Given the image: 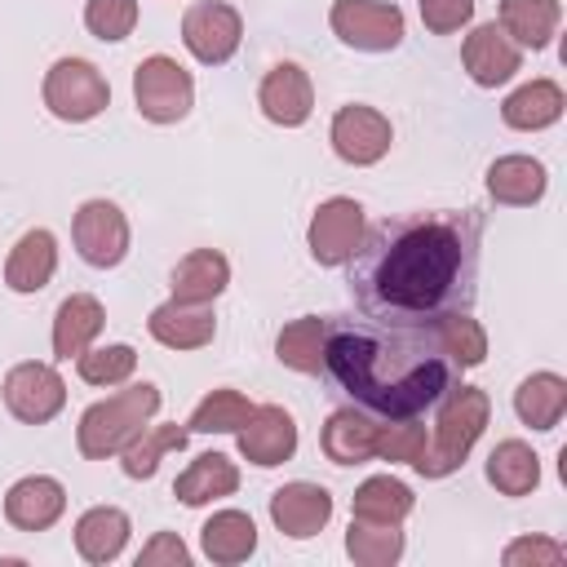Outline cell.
Here are the masks:
<instances>
[{"label": "cell", "instance_id": "cell-1", "mask_svg": "<svg viewBox=\"0 0 567 567\" xmlns=\"http://www.w3.org/2000/svg\"><path fill=\"white\" fill-rule=\"evenodd\" d=\"M483 217L474 208H425L377 221L350 257V292L372 323L434 328L478 297Z\"/></svg>", "mask_w": 567, "mask_h": 567}, {"label": "cell", "instance_id": "cell-2", "mask_svg": "<svg viewBox=\"0 0 567 567\" xmlns=\"http://www.w3.org/2000/svg\"><path fill=\"white\" fill-rule=\"evenodd\" d=\"M323 368L354 403L390 421L421 416L456 385V363L443 354L434 328H390L372 319L328 328Z\"/></svg>", "mask_w": 567, "mask_h": 567}, {"label": "cell", "instance_id": "cell-3", "mask_svg": "<svg viewBox=\"0 0 567 567\" xmlns=\"http://www.w3.org/2000/svg\"><path fill=\"white\" fill-rule=\"evenodd\" d=\"M439 403L443 408H439V421H434V439L412 461L425 478H443V474L461 470V461L470 456V447L478 443V434L492 416V399L478 385H452Z\"/></svg>", "mask_w": 567, "mask_h": 567}, {"label": "cell", "instance_id": "cell-4", "mask_svg": "<svg viewBox=\"0 0 567 567\" xmlns=\"http://www.w3.org/2000/svg\"><path fill=\"white\" fill-rule=\"evenodd\" d=\"M155 412H159V390H155L151 381L128 385V390H115L111 399L93 403V408L80 416V430H75L80 456L106 461V456L124 452V447L146 430V421H151Z\"/></svg>", "mask_w": 567, "mask_h": 567}, {"label": "cell", "instance_id": "cell-5", "mask_svg": "<svg viewBox=\"0 0 567 567\" xmlns=\"http://www.w3.org/2000/svg\"><path fill=\"white\" fill-rule=\"evenodd\" d=\"M111 102V89H106V75L84 62V58H58L44 75V106L58 115V120H71V124H84L93 115H102Z\"/></svg>", "mask_w": 567, "mask_h": 567}, {"label": "cell", "instance_id": "cell-6", "mask_svg": "<svg viewBox=\"0 0 567 567\" xmlns=\"http://www.w3.org/2000/svg\"><path fill=\"white\" fill-rule=\"evenodd\" d=\"M133 102L151 124H177L195 102V80L182 62L155 53L133 71Z\"/></svg>", "mask_w": 567, "mask_h": 567}, {"label": "cell", "instance_id": "cell-7", "mask_svg": "<svg viewBox=\"0 0 567 567\" xmlns=\"http://www.w3.org/2000/svg\"><path fill=\"white\" fill-rule=\"evenodd\" d=\"M328 22L350 49H363V53H385L403 40V13L381 0H337Z\"/></svg>", "mask_w": 567, "mask_h": 567}, {"label": "cell", "instance_id": "cell-8", "mask_svg": "<svg viewBox=\"0 0 567 567\" xmlns=\"http://www.w3.org/2000/svg\"><path fill=\"white\" fill-rule=\"evenodd\" d=\"M71 239H75V248L89 266L106 270V266H120L124 252H128V221L111 199H89V204L75 208Z\"/></svg>", "mask_w": 567, "mask_h": 567}, {"label": "cell", "instance_id": "cell-9", "mask_svg": "<svg viewBox=\"0 0 567 567\" xmlns=\"http://www.w3.org/2000/svg\"><path fill=\"white\" fill-rule=\"evenodd\" d=\"M239 35H244V22L230 4L221 0H199L186 9L182 18V44L204 62V66H221L235 49H239Z\"/></svg>", "mask_w": 567, "mask_h": 567}, {"label": "cell", "instance_id": "cell-10", "mask_svg": "<svg viewBox=\"0 0 567 567\" xmlns=\"http://www.w3.org/2000/svg\"><path fill=\"white\" fill-rule=\"evenodd\" d=\"M306 239H310V257L319 266H346L354 257L359 239H363V208H359V199H346V195L323 199L315 208V217H310V235Z\"/></svg>", "mask_w": 567, "mask_h": 567}, {"label": "cell", "instance_id": "cell-11", "mask_svg": "<svg viewBox=\"0 0 567 567\" xmlns=\"http://www.w3.org/2000/svg\"><path fill=\"white\" fill-rule=\"evenodd\" d=\"M4 403H9V412L18 421L44 425V421H53L62 412L66 385H62V377L49 363H18L4 377Z\"/></svg>", "mask_w": 567, "mask_h": 567}, {"label": "cell", "instance_id": "cell-12", "mask_svg": "<svg viewBox=\"0 0 567 567\" xmlns=\"http://www.w3.org/2000/svg\"><path fill=\"white\" fill-rule=\"evenodd\" d=\"M332 151L346 159V164H377L385 151H390V142H394V133H390V120L377 111V106H363V102H354V106H341L337 115H332Z\"/></svg>", "mask_w": 567, "mask_h": 567}, {"label": "cell", "instance_id": "cell-13", "mask_svg": "<svg viewBox=\"0 0 567 567\" xmlns=\"http://www.w3.org/2000/svg\"><path fill=\"white\" fill-rule=\"evenodd\" d=\"M235 434H239L244 461H252V465H261V470L284 465V461L297 452V421H292L284 408H275V403L252 408L248 421H244Z\"/></svg>", "mask_w": 567, "mask_h": 567}, {"label": "cell", "instance_id": "cell-14", "mask_svg": "<svg viewBox=\"0 0 567 567\" xmlns=\"http://www.w3.org/2000/svg\"><path fill=\"white\" fill-rule=\"evenodd\" d=\"M257 106L266 111V120L284 124V128H297L310 120L315 111V89H310V75L297 66V62H279L266 71L261 89H257Z\"/></svg>", "mask_w": 567, "mask_h": 567}, {"label": "cell", "instance_id": "cell-15", "mask_svg": "<svg viewBox=\"0 0 567 567\" xmlns=\"http://www.w3.org/2000/svg\"><path fill=\"white\" fill-rule=\"evenodd\" d=\"M461 62H465V71H470L474 84L496 89V84H505V80L523 66V53H518V44H514L496 22H483V27H474V31L465 35Z\"/></svg>", "mask_w": 567, "mask_h": 567}, {"label": "cell", "instance_id": "cell-16", "mask_svg": "<svg viewBox=\"0 0 567 567\" xmlns=\"http://www.w3.org/2000/svg\"><path fill=\"white\" fill-rule=\"evenodd\" d=\"M146 328H151V337H155L159 346H168V350H199V346L213 341L217 315L208 310V301H177V297H173V301H164V306L151 310Z\"/></svg>", "mask_w": 567, "mask_h": 567}, {"label": "cell", "instance_id": "cell-17", "mask_svg": "<svg viewBox=\"0 0 567 567\" xmlns=\"http://www.w3.org/2000/svg\"><path fill=\"white\" fill-rule=\"evenodd\" d=\"M66 509V492L58 478L49 474H31V478H18L9 492H4V518L18 527V532H44L62 518Z\"/></svg>", "mask_w": 567, "mask_h": 567}, {"label": "cell", "instance_id": "cell-18", "mask_svg": "<svg viewBox=\"0 0 567 567\" xmlns=\"http://www.w3.org/2000/svg\"><path fill=\"white\" fill-rule=\"evenodd\" d=\"M270 518H275V527L284 536L306 540V536L323 532V523L332 518V496L319 483H284L270 496Z\"/></svg>", "mask_w": 567, "mask_h": 567}, {"label": "cell", "instance_id": "cell-19", "mask_svg": "<svg viewBox=\"0 0 567 567\" xmlns=\"http://www.w3.org/2000/svg\"><path fill=\"white\" fill-rule=\"evenodd\" d=\"M102 323H106L102 301L89 297V292H71L53 315V354L58 359H80L93 346V337L102 332Z\"/></svg>", "mask_w": 567, "mask_h": 567}, {"label": "cell", "instance_id": "cell-20", "mask_svg": "<svg viewBox=\"0 0 567 567\" xmlns=\"http://www.w3.org/2000/svg\"><path fill=\"white\" fill-rule=\"evenodd\" d=\"M58 270V244L49 230H27L4 261V284L13 292H40Z\"/></svg>", "mask_w": 567, "mask_h": 567}, {"label": "cell", "instance_id": "cell-21", "mask_svg": "<svg viewBox=\"0 0 567 567\" xmlns=\"http://www.w3.org/2000/svg\"><path fill=\"white\" fill-rule=\"evenodd\" d=\"M235 487H239L235 461H226L221 452H204V456H195V461L177 474L173 496H177L182 505H208V501H217V496H235Z\"/></svg>", "mask_w": 567, "mask_h": 567}, {"label": "cell", "instance_id": "cell-22", "mask_svg": "<svg viewBox=\"0 0 567 567\" xmlns=\"http://www.w3.org/2000/svg\"><path fill=\"white\" fill-rule=\"evenodd\" d=\"M549 177H545V164L532 159V155H501L492 168H487V190L496 204H536L545 195Z\"/></svg>", "mask_w": 567, "mask_h": 567}, {"label": "cell", "instance_id": "cell-23", "mask_svg": "<svg viewBox=\"0 0 567 567\" xmlns=\"http://www.w3.org/2000/svg\"><path fill=\"white\" fill-rule=\"evenodd\" d=\"M567 97L554 80H532L523 89H514L505 102H501V120L509 128H523V133H536V128H549L558 115H563Z\"/></svg>", "mask_w": 567, "mask_h": 567}, {"label": "cell", "instance_id": "cell-24", "mask_svg": "<svg viewBox=\"0 0 567 567\" xmlns=\"http://www.w3.org/2000/svg\"><path fill=\"white\" fill-rule=\"evenodd\" d=\"M230 284V261L217 248H195L173 266V297L177 301H213Z\"/></svg>", "mask_w": 567, "mask_h": 567}, {"label": "cell", "instance_id": "cell-25", "mask_svg": "<svg viewBox=\"0 0 567 567\" xmlns=\"http://www.w3.org/2000/svg\"><path fill=\"white\" fill-rule=\"evenodd\" d=\"M124 540H128V514L115 509V505H97V509L80 514V523H75V549H80L84 563L120 558Z\"/></svg>", "mask_w": 567, "mask_h": 567}, {"label": "cell", "instance_id": "cell-26", "mask_svg": "<svg viewBox=\"0 0 567 567\" xmlns=\"http://www.w3.org/2000/svg\"><path fill=\"white\" fill-rule=\"evenodd\" d=\"M514 412L532 430H554L563 421V412H567V381L558 372H532L514 390Z\"/></svg>", "mask_w": 567, "mask_h": 567}, {"label": "cell", "instance_id": "cell-27", "mask_svg": "<svg viewBox=\"0 0 567 567\" xmlns=\"http://www.w3.org/2000/svg\"><path fill=\"white\" fill-rule=\"evenodd\" d=\"M377 430H381V425H372V421H368L363 412H354V408L332 412L328 425H323V452H328V461H337V465H359V461L377 456Z\"/></svg>", "mask_w": 567, "mask_h": 567}, {"label": "cell", "instance_id": "cell-28", "mask_svg": "<svg viewBox=\"0 0 567 567\" xmlns=\"http://www.w3.org/2000/svg\"><path fill=\"white\" fill-rule=\"evenodd\" d=\"M487 483L501 496H527L540 483V456L523 439H505L487 456Z\"/></svg>", "mask_w": 567, "mask_h": 567}, {"label": "cell", "instance_id": "cell-29", "mask_svg": "<svg viewBox=\"0 0 567 567\" xmlns=\"http://www.w3.org/2000/svg\"><path fill=\"white\" fill-rule=\"evenodd\" d=\"M558 0H501V31L527 49H545L558 31Z\"/></svg>", "mask_w": 567, "mask_h": 567}, {"label": "cell", "instance_id": "cell-30", "mask_svg": "<svg viewBox=\"0 0 567 567\" xmlns=\"http://www.w3.org/2000/svg\"><path fill=\"white\" fill-rule=\"evenodd\" d=\"M199 540H204V554H208L213 563H226V567H230V563H244V558L257 549V527H252L248 514L221 509V514H213V518L204 523Z\"/></svg>", "mask_w": 567, "mask_h": 567}, {"label": "cell", "instance_id": "cell-31", "mask_svg": "<svg viewBox=\"0 0 567 567\" xmlns=\"http://www.w3.org/2000/svg\"><path fill=\"white\" fill-rule=\"evenodd\" d=\"M323 341H328V319L319 315H306V319H292L279 341H275V354L284 368L292 372H319L323 368Z\"/></svg>", "mask_w": 567, "mask_h": 567}, {"label": "cell", "instance_id": "cell-32", "mask_svg": "<svg viewBox=\"0 0 567 567\" xmlns=\"http://www.w3.org/2000/svg\"><path fill=\"white\" fill-rule=\"evenodd\" d=\"M412 514V492L408 483L377 474L354 492V518L359 523H403Z\"/></svg>", "mask_w": 567, "mask_h": 567}, {"label": "cell", "instance_id": "cell-33", "mask_svg": "<svg viewBox=\"0 0 567 567\" xmlns=\"http://www.w3.org/2000/svg\"><path fill=\"white\" fill-rule=\"evenodd\" d=\"M346 554L363 567H390L403 554V532H399V523H359V518H350Z\"/></svg>", "mask_w": 567, "mask_h": 567}, {"label": "cell", "instance_id": "cell-34", "mask_svg": "<svg viewBox=\"0 0 567 567\" xmlns=\"http://www.w3.org/2000/svg\"><path fill=\"white\" fill-rule=\"evenodd\" d=\"M182 452L186 447V430L182 425H155V430H142L128 447H124V474L128 478H151L159 470V456L164 452Z\"/></svg>", "mask_w": 567, "mask_h": 567}, {"label": "cell", "instance_id": "cell-35", "mask_svg": "<svg viewBox=\"0 0 567 567\" xmlns=\"http://www.w3.org/2000/svg\"><path fill=\"white\" fill-rule=\"evenodd\" d=\"M434 337H439L443 354H447L456 368H474V363L487 359V337H483V328L470 319V310H465V315H447L443 323H434Z\"/></svg>", "mask_w": 567, "mask_h": 567}, {"label": "cell", "instance_id": "cell-36", "mask_svg": "<svg viewBox=\"0 0 567 567\" xmlns=\"http://www.w3.org/2000/svg\"><path fill=\"white\" fill-rule=\"evenodd\" d=\"M252 403L239 390H213L195 412H190V430L199 434H235L248 421Z\"/></svg>", "mask_w": 567, "mask_h": 567}, {"label": "cell", "instance_id": "cell-37", "mask_svg": "<svg viewBox=\"0 0 567 567\" xmlns=\"http://www.w3.org/2000/svg\"><path fill=\"white\" fill-rule=\"evenodd\" d=\"M75 368L89 385H120L133 377L137 354H133V346H97V350H84L75 359Z\"/></svg>", "mask_w": 567, "mask_h": 567}, {"label": "cell", "instance_id": "cell-38", "mask_svg": "<svg viewBox=\"0 0 567 567\" xmlns=\"http://www.w3.org/2000/svg\"><path fill=\"white\" fill-rule=\"evenodd\" d=\"M84 27L97 40H124L137 27V0H89L84 4Z\"/></svg>", "mask_w": 567, "mask_h": 567}, {"label": "cell", "instance_id": "cell-39", "mask_svg": "<svg viewBox=\"0 0 567 567\" xmlns=\"http://www.w3.org/2000/svg\"><path fill=\"white\" fill-rule=\"evenodd\" d=\"M425 452V425H416L412 416H403L399 425H381L377 430V456L385 461H416Z\"/></svg>", "mask_w": 567, "mask_h": 567}, {"label": "cell", "instance_id": "cell-40", "mask_svg": "<svg viewBox=\"0 0 567 567\" xmlns=\"http://www.w3.org/2000/svg\"><path fill=\"white\" fill-rule=\"evenodd\" d=\"M567 558V549L558 545V540H549V536H523V540H514V545H505V567H558Z\"/></svg>", "mask_w": 567, "mask_h": 567}, {"label": "cell", "instance_id": "cell-41", "mask_svg": "<svg viewBox=\"0 0 567 567\" xmlns=\"http://www.w3.org/2000/svg\"><path fill=\"white\" fill-rule=\"evenodd\" d=\"M474 18V0H421V22L434 35H452Z\"/></svg>", "mask_w": 567, "mask_h": 567}, {"label": "cell", "instance_id": "cell-42", "mask_svg": "<svg viewBox=\"0 0 567 567\" xmlns=\"http://www.w3.org/2000/svg\"><path fill=\"white\" fill-rule=\"evenodd\" d=\"M190 563V549L182 545L177 532H155L151 545L137 554V567H186Z\"/></svg>", "mask_w": 567, "mask_h": 567}]
</instances>
